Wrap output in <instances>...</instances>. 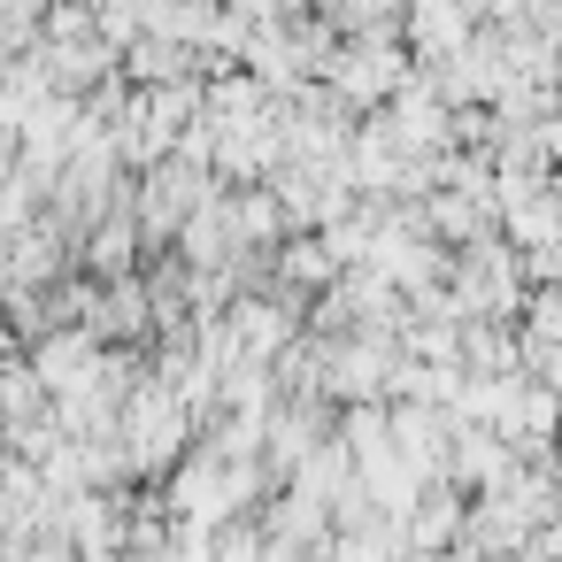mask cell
<instances>
[{"label": "cell", "instance_id": "obj_1", "mask_svg": "<svg viewBox=\"0 0 562 562\" xmlns=\"http://www.w3.org/2000/svg\"><path fill=\"white\" fill-rule=\"evenodd\" d=\"M116 431H124V462H132V470H170L178 447H186V431H193V401H186L170 378H147V385L124 393Z\"/></svg>", "mask_w": 562, "mask_h": 562}, {"label": "cell", "instance_id": "obj_2", "mask_svg": "<svg viewBox=\"0 0 562 562\" xmlns=\"http://www.w3.org/2000/svg\"><path fill=\"white\" fill-rule=\"evenodd\" d=\"M324 70H331V93H339L347 109H385V101H393V86L408 78V63H401V47H393V32H385V24H362V40H355V47H339Z\"/></svg>", "mask_w": 562, "mask_h": 562}, {"label": "cell", "instance_id": "obj_3", "mask_svg": "<svg viewBox=\"0 0 562 562\" xmlns=\"http://www.w3.org/2000/svg\"><path fill=\"white\" fill-rule=\"evenodd\" d=\"M209 201V155L170 147L162 162H147V193H139V224L147 239H178V224Z\"/></svg>", "mask_w": 562, "mask_h": 562}, {"label": "cell", "instance_id": "obj_4", "mask_svg": "<svg viewBox=\"0 0 562 562\" xmlns=\"http://www.w3.org/2000/svg\"><path fill=\"white\" fill-rule=\"evenodd\" d=\"M447 285H454V308H462V316H508V308L524 301L516 247H501V239H470L462 262L447 270Z\"/></svg>", "mask_w": 562, "mask_h": 562}, {"label": "cell", "instance_id": "obj_5", "mask_svg": "<svg viewBox=\"0 0 562 562\" xmlns=\"http://www.w3.org/2000/svg\"><path fill=\"white\" fill-rule=\"evenodd\" d=\"M339 270H347V262L324 247V232H316V239H301V247L285 239V255H278V278H285V285H331Z\"/></svg>", "mask_w": 562, "mask_h": 562}, {"label": "cell", "instance_id": "obj_6", "mask_svg": "<svg viewBox=\"0 0 562 562\" xmlns=\"http://www.w3.org/2000/svg\"><path fill=\"white\" fill-rule=\"evenodd\" d=\"M139 324H147V293H139L132 278H116V285L93 301V331H101V339H109V331L124 339V331H139Z\"/></svg>", "mask_w": 562, "mask_h": 562}, {"label": "cell", "instance_id": "obj_7", "mask_svg": "<svg viewBox=\"0 0 562 562\" xmlns=\"http://www.w3.org/2000/svg\"><path fill=\"white\" fill-rule=\"evenodd\" d=\"M86 255H93V270H101V278H124V270H132V216H116V224L101 216V224H93V239H86Z\"/></svg>", "mask_w": 562, "mask_h": 562}, {"label": "cell", "instance_id": "obj_8", "mask_svg": "<svg viewBox=\"0 0 562 562\" xmlns=\"http://www.w3.org/2000/svg\"><path fill=\"white\" fill-rule=\"evenodd\" d=\"M531 362H539V378L562 393V339H539V347H531Z\"/></svg>", "mask_w": 562, "mask_h": 562}, {"label": "cell", "instance_id": "obj_9", "mask_svg": "<svg viewBox=\"0 0 562 562\" xmlns=\"http://www.w3.org/2000/svg\"><path fill=\"white\" fill-rule=\"evenodd\" d=\"M539 139H547V155L562 162V116H547V124H539Z\"/></svg>", "mask_w": 562, "mask_h": 562}]
</instances>
